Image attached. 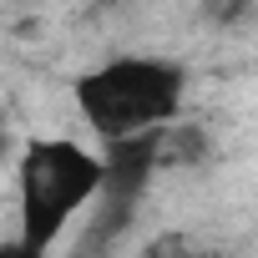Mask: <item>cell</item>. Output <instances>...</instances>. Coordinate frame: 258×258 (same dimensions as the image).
Here are the masks:
<instances>
[{
  "label": "cell",
  "instance_id": "1",
  "mask_svg": "<svg viewBox=\"0 0 258 258\" xmlns=\"http://www.w3.org/2000/svg\"><path fill=\"white\" fill-rule=\"evenodd\" d=\"M182 91H187V71L162 56H116V61L76 76V86H71L86 126L101 142L172 126L182 111Z\"/></svg>",
  "mask_w": 258,
  "mask_h": 258
},
{
  "label": "cell",
  "instance_id": "2",
  "mask_svg": "<svg viewBox=\"0 0 258 258\" xmlns=\"http://www.w3.org/2000/svg\"><path fill=\"white\" fill-rule=\"evenodd\" d=\"M16 192H21V243L46 258L51 243L66 233V223L91 198H101V157L66 137H36L21 147Z\"/></svg>",
  "mask_w": 258,
  "mask_h": 258
},
{
  "label": "cell",
  "instance_id": "3",
  "mask_svg": "<svg viewBox=\"0 0 258 258\" xmlns=\"http://www.w3.org/2000/svg\"><path fill=\"white\" fill-rule=\"evenodd\" d=\"M157 147H162V126L142 137H121L106 142L101 152V203H121V208H137L152 172H157Z\"/></svg>",
  "mask_w": 258,
  "mask_h": 258
},
{
  "label": "cell",
  "instance_id": "4",
  "mask_svg": "<svg viewBox=\"0 0 258 258\" xmlns=\"http://www.w3.org/2000/svg\"><path fill=\"white\" fill-rule=\"evenodd\" d=\"M208 152H213V137L203 121H172V126H162L157 167H203Z\"/></svg>",
  "mask_w": 258,
  "mask_h": 258
},
{
  "label": "cell",
  "instance_id": "5",
  "mask_svg": "<svg viewBox=\"0 0 258 258\" xmlns=\"http://www.w3.org/2000/svg\"><path fill=\"white\" fill-rule=\"evenodd\" d=\"M142 258H198V248L187 233H157V238H147Z\"/></svg>",
  "mask_w": 258,
  "mask_h": 258
},
{
  "label": "cell",
  "instance_id": "6",
  "mask_svg": "<svg viewBox=\"0 0 258 258\" xmlns=\"http://www.w3.org/2000/svg\"><path fill=\"white\" fill-rule=\"evenodd\" d=\"M0 258H41V253H31L26 243H0Z\"/></svg>",
  "mask_w": 258,
  "mask_h": 258
},
{
  "label": "cell",
  "instance_id": "7",
  "mask_svg": "<svg viewBox=\"0 0 258 258\" xmlns=\"http://www.w3.org/2000/svg\"><path fill=\"white\" fill-rule=\"evenodd\" d=\"M11 152H16V137H11V126H0V162H6Z\"/></svg>",
  "mask_w": 258,
  "mask_h": 258
}]
</instances>
